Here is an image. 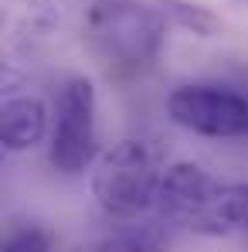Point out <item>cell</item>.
<instances>
[{
  "mask_svg": "<svg viewBox=\"0 0 248 252\" xmlns=\"http://www.w3.org/2000/svg\"><path fill=\"white\" fill-rule=\"evenodd\" d=\"M170 21L164 7L139 0H95L85 14V38L95 55L119 68L150 65L166 41Z\"/></svg>",
  "mask_w": 248,
  "mask_h": 252,
  "instance_id": "cell-1",
  "label": "cell"
},
{
  "mask_svg": "<svg viewBox=\"0 0 248 252\" xmlns=\"http://www.w3.org/2000/svg\"><path fill=\"white\" fill-rule=\"evenodd\" d=\"M164 170L160 154L146 140H119L92 167V198L109 218L136 221L153 211Z\"/></svg>",
  "mask_w": 248,
  "mask_h": 252,
  "instance_id": "cell-2",
  "label": "cell"
},
{
  "mask_svg": "<svg viewBox=\"0 0 248 252\" xmlns=\"http://www.w3.org/2000/svg\"><path fill=\"white\" fill-rule=\"evenodd\" d=\"M51 167L65 177H79L99 160V129H95V89L88 79L72 75L61 85L55 102V129L48 143Z\"/></svg>",
  "mask_w": 248,
  "mask_h": 252,
  "instance_id": "cell-3",
  "label": "cell"
},
{
  "mask_svg": "<svg viewBox=\"0 0 248 252\" xmlns=\"http://www.w3.org/2000/svg\"><path fill=\"white\" fill-rule=\"evenodd\" d=\"M170 123L211 136V140H242L248 136V95L218 82H191L177 85L166 95Z\"/></svg>",
  "mask_w": 248,
  "mask_h": 252,
  "instance_id": "cell-4",
  "label": "cell"
},
{
  "mask_svg": "<svg viewBox=\"0 0 248 252\" xmlns=\"http://www.w3.org/2000/svg\"><path fill=\"white\" fill-rule=\"evenodd\" d=\"M211 184H214V177L201 164H194V160H173L164 170L153 215H160L170 225H184L187 228L191 218H194V211L201 208V201L207 198Z\"/></svg>",
  "mask_w": 248,
  "mask_h": 252,
  "instance_id": "cell-5",
  "label": "cell"
},
{
  "mask_svg": "<svg viewBox=\"0 0 248 252\" xmlns=\"http://www.w3.org/2000/svg\"><path fill=\"white\" fill-rule=\"evenodd\" d=\"M187 228L197 232V235H211V239L245 235L248 232V184H218L214 181Z\"/></svg>",
  "mask_w": 248,
  "mask_h": 252,
  "instance_id": "cell-6",
  "label": "cell"
},
{
  "mask_svg": "<svg viewBox=\"0 0 248 252\" xmlns=\"http://www.w3.org/2000/svg\"><path fill=\"white\" fill-rule=\"evenodd\" d=\"M48 133V106L38 95H7L0 109V140L3 150L24 154L38 147Z\"/></svg>",
  "mask_w": 248,
  "mask_h": 252,
  "instance_id": "cell-7",
  "label": "cell"
},
{
  "mask_svg": "<svg viewBox=\"0 0 248 252\" xmlns=\"http://www.w3.org/2000/svg\"><path fill=\"white\" fill-rule=\"evenodd\" d=\"M61 14L55 0H10L7 3V24L17 38H48L58 28Z\"/></svg>",
  "mask_w": 248,
  "mask_h": 252,
  "instance_id": "cell-8",
  "label": "cell"
},
{
  "mask_svg": "<svg viewBox=\"0 0 248 252\" xmlns=\"http://www.w3.org/2000/svg\"><path fill=\"white\" fill-rule=\"evenodd\" d=\"M170 28H180V31H191L197 38H214L221 31V21L201 7V3H187V0H160Z\"/></svg>",
  "mask_w": 248,
  "mask_h": 252,
  "instance_id": "cell-9",
  "label": "cell"
},
{
  "mask_svg": "<svg viewBox=\"0 0 248 252\" xmlns=\"http://www.w3.org/2000/svg\"><path fill=\"white\" fill-rule=\"evenodd\" d=\"M3 252H51V235L41 225H24V228L7 235Z\"/></svg>",
  "mask_w": 248,
  "mask_h": 252,
  "instance_id": "cell-10",
  "label": "cell"
},
{
  "mask_svg": "<svg viewBox=\"0 0 248 252\" xmlns=\"http://www.w3.org/2000/svg\"><path fill=\"white\" fill-rule=\"evenodd\" d=\"M85 252H143V249L136 246V239L129 232H119V235H109V239L95 242L92 249H85Z\"/></svg>",
  "mask_w": 248,
  "mask_h": 252,
  "instance_id": "cell-11",
  "label": "cell"
}]
</instances>
